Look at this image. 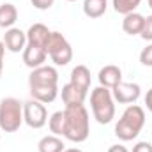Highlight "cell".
<instances>
[{
	"label": "cell",
	"instance_id": "obj_8",
	"mask_svg": "<svg viewBox=\"0 0 152 152\" xmlns=\"http://www.w3.org/2000/svg\"><path fill=\"white\" fill-rule=\"evenodd\" d=\"M142 94V88L138 83H126V81H120L118 85H115L112 88V96H113L115 101H118L120 104H131L134 101H138Z\"/></svg>",
	"mask_w": 152,
	"mask_h": 152
},
{
	"label": "cell",
	"instance_id": "obj_29",
	"mask_svg": "<svg viewBox=\"0 0 152 152\" xmlns=\"http://www.w3.org/2000/svg\"><path fill=\"white\" fill-rule=\"evenodd\" d=\"M2 73H4V60H0V76H2Z\"/></svg>",
	"mask_w": 152,
	"mask_h": 152
},
{
	"label": "cell",
	"instance_id": "obj_2",
	"mask_svg": "<svg viewBox=\"0 0 152 152\" xmlns=\"http://www.w3.org/2000/svg\"><path fill=\"white\" fill-rule=\"evenodd\" d=\"M64 138H67L69 142L81 143L88 138L90 133V118L88 112L83 104L78 106H66L64 110Z\"/></svg>",
	"mask_w": 152,
	"mask_h": 152
},
{
	"label": "cell",
	"instance_id": "obj_31",
	"mask_svg": "<svg viewBox=\"0 0 152 152\" xmlns=\"http://www.w3.org/2000/svg\"><path fill=\"white\" fill-rule=\"evenodd\" d=\"M67 2H76V0H67Z\"/></svg>",
	"mask_w": 152,
	"mask_h": 152
},
{
	"label": "cell",
	"instance_id": "obj_24",
	"mask_svg": "<svg viewBox=\"0 0 152 152\" xmlns=\"http://www.w3.org/2000/svg\"><path fill=\"white\" fill-rule=\"evenodd\" d=\"M133 152H152V145L149 142H138L133 147Z\"/></svg>",
	"mask_w": 152,
	"mask_h": 152
},
{
	"label": "cell",
	"instance_id": "obj_13",
	"mask_svg": "<svg viewBox=\"0 0 152 152\" xmlns=\"http://www.w3.org/2000/svg\"><path fill=\"white\" fill-rule=\"evenodd\" d=\"M143 25H145V16L136 11L126 14L122 20V30L129 36H140L143 30Z\"/></svg>",
	"mask_w": 152,
	"mask_h": 152
},
{
	"label": "cell",
	"instance_id": "obj_27",
	"mask_svg": "<svg viewBox=\"0 0 152 152\" xmlns=\"http://www.w3.org/2000/svg\"><path fill=\"white\" fill-rule=\"evenodd\" d=\"M4 55H5V44L4 41H0V60H4Z\"/></svg>",
	"mask_w": 152,
	"mask_h": 152
},
{
	"label": "cell",
	"instance_id": "obj_4",
	"mask_svg": "<svg viewBox=\"0 0 152 152\" xmlns=\"http://www.w3.org/2000/svg\"><path fill=\"white\" fill-rule=\"evenodd\" d=\"M92 115L99 124H110L115 117V99L112 90L106 87H97L90 94Z\"/></svg>",
	"mask_w": 152,
	"mask_h": 152
},
{
	"label": "cell",
	"instance_id": "obj_30",
	"mask_svg": "<svg viewBox=\"0 0 152 152\" xmlns=\"http://www.w3.org/2000/svg\"><path fill=\"white\" fill-rule=\"evenodd\" d=\"M149 7L152 9V0H149Z\"/></svg>",
	"mask_w": 152,
	"mask_h": 152
},
{
	"label": "cell",
	"instance_id": "obj_9",
	"mask_svg": "<svg viewBox=\"0 0 152 152\" xmlns=\"http://www.w3.org/2000/svg\"><path fill=\"white\" fill-rule=\"evenodd\" d=\"M4 44H5V50H9L11 53L23 51L27 46V32H23L21 28H16V27L7 28L4 34Z\"/></svg>",
	"mask_w": 152,
	"mask_h": 152
},
{
	"label": "cell",
	"instance_id": "obj_17",
	"mask_svg": "<svg viewBox=\"0 0 152 152\" xmlns=\"http://www.w3.org/2000/svg\"><path fill=\"white\" fill-rule=\"evenodd\" d=\"M108 9V0H83V12L88 18H101Z\"/></svg>",
	"mask_w": 152,
	"mask_h": 152
},
{
	"label": "cell",
	"instance_id": "obj_11",
	"mask_svg": "<svg viewBox=\"0 0 152 152\" xmlns=\"http://www.w3.org/2000/svg\"><path fill=\"white\" fill-rule=\"evenodd\" d=\"M50 34H51V30L44 23H34L27 30V44H34V46L46 48V42L50 39Z\"/></svg>",
	"mask_w": 152,
	"mask_h": 152
},
{
	"label": "cell",
	"instance_id": "obj_15",
	"mask_svg": "<svg viewBox=\"0 0 152 152\" xmlns=\"http://www.w3.org/2000/svg\"><path fill=\"white\" fill-rule=\"evenodd\" d=\"M90 71L87 66H76L75 69L71 71V83L76 85L80 90L83 92H88L90 88Z\"/></svg>",
	"mask_w": 152,
	"mask_h": 152
},
{
	"label": "cell",
	"instance_id": "obj_26",
	"mask_svg": "<svg viewBox=\"0 0 152 152\" xmlns=\"http://www.w3.org/2000/svg\"><path fill=\"white\" fill-rule=\"evenodd\" d=\"M108 152H129L124 145H112L110 149H108Z\"/></svg>",
	"mask_w": 152,
	"mask_h": 152
},
{
	"label": "cell",
	"instance_id": "obj_7",
	"mask_svg": "<svg viewBox=\"0 0 152 152\" xmlns=\"http://www.w3.org/2000/svg\"><path fill=\"white\" fill-rule=\"evenodd\" d=\"M23 122L32 127V129H41L46 126L48 122V110L46 106L36 101V99H28L23 103Z\"/></svg>",
	"mask_w": 152,
	"mask_h": 152
},
{
	"label": "cell",
	"instance_id": "obj_12",
	"mask_svg": "<svg viewBox=\"0 0 152 152\" xmlns=\"http://www.w3.org/2000/svg\"><path fill=\"white\" fill-rule=\"evenodd\" d=\"M99 83H101V87H106V88H113L115 85H118L120 81H122V71H120V67L118 66H113V64H108V66H104L101 71H99Z\"/></svg>",
	"mask_w": 152,
	"mask_h": 152
},
{
	"label": "cell",
	"instance_id": "obj_19",
	"mask_svg": "<svg viewBox=\"0 0 152 152\" xmlns=\"http://www.w3.org/2000/svg\"><path fill=\"white\" fill-rule=\"evenodd\" d=\"M64 124H66V118H64V110H62V112H55V113L48 118L50 131H51L55 136H64Z\"/></svg>",
	"mask_w": 152,
	"mask_h": 152
},
{
	"label": "cell",
	"instance_id": "obj_16",
	"mask_svg": "<svg viewBox=\"0 0 152 152\" xmlns=\"http://www.w3.org/2000/svg\"><path fill=\"white\" fill-rule=\"evenodd\" d=\"M39 152H64L66 151V145L64 142L55 136V134H48V136H42L37 143Z\"/></svg>",
	"mask_w": 152,
	"mask_h": 152
},
{
	"label": "cell",
	"instance_id": "obj_3",
	"mask_svg": "<svg viewBox=\"0 0 152 152\" xmlns=\"http://www.w3.org/2000/svg\"><path fill=\"white\" fill-rule=\"evenodd\" d=\"M145 124V112L138 104H129L115 126V136L122 142L134 140Z\"/></svg>",
	"mask_w": 152,
	"mask_h": 152
},
{
	"label": "cell",
	"instance_id": "obj_21",
	"mask_svg": "<svg viewBox=\"0 0 152 152\" xmlns=\"http://www.w3.org/2000/svg\"><path fill=\"white\" fill-rule=\"evenodd\" d=\"M140 62L147 67H152V44H147L140 53Z\"/></svg>",
	"mask_w": 152,
	"mask_h": 152
},
{
	"label": "cell",
	"instance_id": "obj_25",
	"mask_svg": "<svg viewBox=\"0 0 152 152\" xmlns=\"http://www.w3.org/2000/svg\"><path fill=\"white\" fill-rule=\"evenodd\" d=\"M145 106H147V110L152 113V88L147 90V94H145Z\"/></svg>",
	"mask_w": 152,
	"mask_h": 152
},
{
	"label": "cell",
	"instance_id": "obj_28",
	"mask_svg": "<svg viewBox=\"0 0 152 152\" xmlns=\"http://www.w3.org/2000/svg\"><path fill=\"white\" fill-rule=\"evenodd\" d=\"M64 152H83V151H80V149H66Z\"/></svg>",
	"mask_w": 152,
	"mask_h": 152
},
{
	"label": "cell",
	"instance_id": "obj_10",
	"mask_svg": "<svg viewBox=\"0 0 152 152\" xmlns=\"http://www.w3.org/2000/svg\"><path fill=\"white\" fill-rule=\"evenodd\" d=\"M48 58V53H46V48H41V46H34V44H27L25 50H23V62L27 67L30 69H36L44 66Z\"/></svg>",
	"mask_w": 152,
	"mask_h": 152
},
{
	"label": "cell",
	"instance_id": "obj_22",
	"mask_svg": "<svg viewBox=\"0 0 152 152\" xmlns=\"http://www.w3.org/2000/svg\"><path fill=\"white\" fill-rule=\"evenodd\" d=\"M142 39L145 41H152V16L145 18V25H143V30H142Z\"/></svg>",
	"mask_w": 152,
	"mask_h": 152
},
{
	"label": "cell",
	"instance_id": "obj_23",
	"mask_svg": "<svg viewBox=\"0 0 152 152\" xmlns=\"http://www.w3.org/2000/svg\"><path fill=\"white\" fill-rule=\"evenodd\" d=\"M32 2V5L39 9V11H46V9H50L51 5H53V2L55 0H30Z\"/></svg>",
	"mask_w": 152,
	"mask_h": 152
},
{
	"label": "cell",
	"instance_id": "obj_1",
	"mask_svg": "<svg viewBox=\"0 0 152 152\" xmlns=\"http://www.w3.org/2000/svg\"><path fill=\"white\" fill-rule=\"evenodd\" d=\"M28 87L32 99L50 104L58 96V73L53 66H41L32 69L28 76Z\"/></svg>",
	"mask_w": 152,
	"mask_h": 152
},
{
	"label": "cell",
	"instance_id": "obj_32",
	"mask_svg": "<svg viewBox=\"0 0 152 152\" xmlns=\"http://www.w3.org/2000/svg\"><path fill=\"white\" fill-rule=\"evenodd\" d=\"M0 138H2V134H0Z\"/></svg>",
	"mask_w": 152,
	"mask_h": 152
},
{
	"label": "cell",
	"instance_id": "obj_5",
	"mask_svg": "<svg viewBox=\"0 0 152 152\" xmlns=\"http://www.w3.org/2000/svg\"><path fill=\"white\" fill-rule=\"evenodd\" d=\"M23 124V103L16 97H4L0 101V129L16 133Z\"/></svg>",
	"mask_w": 152,
	"mask_h": 152
},
{
	"label": "cell",
	"instance_id": "obj_14",
	"mask_svg": "<svg viewBox=\"0 0 152 152\" xmlns=\"http://www.w3.org/2000/svg\"><path fill=\"white\" fill-rule=\"evenodd\" d=\"M85 97H87V92L80 90L76 85H73L71 81L66 83L62 87V101L66 106H78V104H83L85 103Z\"/></svg>",
	"mask_w": 152,
	"mask_h": 152
},
{
	"label": "cell",
	"instance_id": "obj_20",
	"mask_svg": "<svg viewBox=\"0 0 152 152\" xmlns=\"http://www.w3.org/2000/svg\"><path fill=\"white\" fill-rule=\"evenodd\" d=\"M140 2H142V0H113L112 5H113L115 12L126 16V14H129V12H134L136 7L140 5Z\"/></svg>",
	"mask_w": 152,
	"mask_h": 152
},
{
	"label": "cell",
	"instance_id": "obj_6",
	"mask_svg": "<svg viewBox=\"0 0 152 152\" xmlns=\"http://www.w3.org/2000/svg\"><path fill=\"white\" fill-rule=\"evenodd\" d=\"M46 53L55 66H67L73 60V48L60 32H51L46 42Z\"/></svg>",
	"mask_w": 152,
	"mask_h": 152
},
{
	"label": "cell",
	"instance_id": "obj_18",
	"mask_svg": "<svg viewBox=\"0 0 152 152\" xmlns=\"http://www.w3.org/2000/svg\"><path fill=\"white\" fill-rule=\"evenodd\" d=\"M18 20V9L14 4H2L0 5V27L11 28Z\"/></svg>",
	"mask_w": 152,
	"mask_h": 152
}]
</instances>
